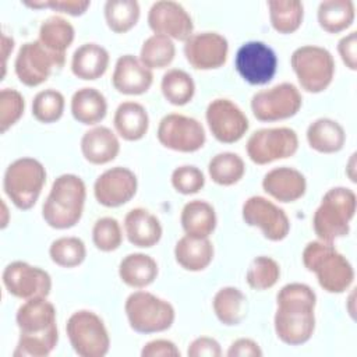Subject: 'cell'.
I'll return each mask as SVG.
<instances>
[{"label": "cell", "instance_id": "obj_1", "mask_svg": "<svg viewBox=\"0 0 357 357\" xmlns=\"http://www.w3.org/2000/svg\"><path fill=\"white\" fill-rule=\"evenodd\" d=\"M315 291L304 283H287L276 294L273 326L279 340L289 346L307 343L315 331Z\"/></svg>", "mask_w": 357, "mask_h": 357}, {"label": "cell", "instance_id": "obj_2", "mask_svg": "<svg viewBox=\"0 0 357 357\" xmlns=\"http://www.w3.org/2000/svg\"><path fill=\"white\" fill-rule=\"evenodd\" d=\"M20 337L14 357H46L59 342L56 308L46 297H35L20 305L15 315Z\"/></svg>", "mask_w": 357, "mask_h": 357}, {"label": "cell", "instance_id": "obj_3", "mask_svg": "<svg viewBox=\"0 0 357 357\" xmlns=\"http://www.w3.org/2000/svg\"><path fill=\"white\" fill-rule=\"evenodd\" d=\"M86 187L84 180L71 173L59 176L42 205V218L57 230L74 227L84 212Z\"/></svg>", "mask_w": 357, "mask_h": 357}, {"label": "cell", "instance_id": "obj_4", "mask_svg": "<svg viewBox=\"0 0 357 357\" xmlns=\"http://www.w3.org/2000/svg\"><path fill=\"white\" fill-rule=\"evenodd\" d=\"M301 258L307 271L317 275L319 286L328 293H343L354 280L353 265L332 243L310 241L304 247Z\"/></svg>", "mask_w": 357, "mask_h": 357}, {"label": "cell", "instance_id": "obj_5", "mask_svg": "<svg viewBox=\"0 0 357 357\" xmlns=\"http://www.w3.org/2000/svg\"><path fill=\"white\" fill-rule=\"evenodd\" d=\"M356 192L347 187L328 190L312 218V227L321 241L333 243L350 231V222L356 213Z\"/></svg>", "mask_w": 357, "mask_h": 357}, {"label": "cell", "instance_id": "obj_6", "mask_svg": "<svg viewBox=\"0 0 357 357\" xmlns=\"http://www.w3.org/2000/svg\"><path fill=\"white\" fill-rule=\"evenodd\" d=\"M45 183L46 169L33 158H20L11 162L3 177L6 195L22 211H28L36 204Z\"/></svg>", "mask_w": 357, "mask_h": 357}, {"label": "cell", "instance_id": "obj_7", "mask_svg": "<svg viewBox=\"0 0 357 357\" xmlns=\"http://www.w3.org/2000/svg\"><path fill=\"white\" fill-rule=\"evenodd\" d=\"M128 325L138 333H159L167 331L176 318L174 307L149 291L131 293L124 304Z\"/></svg>", "mask_w": 357, "mask_h": 357}, {"label": "cell", "instance_id": "obj_8", "mask_svg": "<svg viewBox=\"0 0 357 357\" xmlns=\"http://www.w3.org/2000/svg\"><path fill=\"white\" fill-rule=\"evenodd\" d=\"M290 64L300 86L305 92L319 93L332 84L335 60L325 47L314 45L300 46L291 53Z\"/></svg>", "mask_w": 357, "mask_h": 357}, {"label": "cell", "instance_id": "obj_9", "mask_svg": "<svg viewBox=\"0 0 357 357\" xmlns=\"http://www.w3.org/2000/svg\"><path fill=\"white\" fill-rule=\"evenodd\" d=\"M66 332L73 350L81 357H103L109 353L110 337L103 319L89 310L70 315Z\"/></svg>", "mask_w": 357, "mask_h": 357}, {"label": "cell", "instance_id": "obj_10", "mask_svg": "<svg viewBox=\"0 0 357 357\" xmlns=\"http://www.w3.org/2000/svg\"><path fill=\"white\" fill-rule=\"evenodd\" d=\"M66 56L56 54L39 40L25 42L15 57L14 70L20 82L26 86H38L47 81L54 70H61Z\"/></svg>", "mask_w": 357, "mask_h": 357}, {"label": "cell", "instance_id": "obj_11", "mask_svg": "<svg viewBox=\"0 0 357 357\" xmlns=\"http://www.w3.org/2000/svg\"><path fill=\"white\" fill-rule=\"evenodd\" d=\"M245 149L251 162L255 165H268L293 156L298 149V137L289 127L261 128L251 134Z\"/></svg>", "mask_w": 357, "mask_h": 357}, {"label": "cell", "instance_id": "obj_12", "mask_svg": "<svg viewBox=\"0 0 357 357\" xmlns=\"http://www.w3.org/2000/svg\"><path fill=\"white\" fill-rule=\"evenodd\" d=\"M303 106L300 91L291 82H282L259 91L251 98V110L259 121L286 120L298 113Z\"/></svg>", "mask_w": 357, "mask_h": 357}, {"label": "cell", "instance_id": "obj_13", "mask_svg": "<svg viewBox=\"0 0 357 357\" xmlns=\"http://www.w3.org/2000/svg\"><path fill=\"white\" fill-rule=\"evenodd\" d=\"M158 141L167 149L177 152H197L206 141L204 126L194 117L178 113L166 114L158 126Z\"/></svg>", "mask_w": 357, "mask_h": 357}, {"label": "cell", "instance_id": "obj_14", "mask_svg": "<svg viewBox=\"0 0 357 357\" xmlns=\"http://www.w3.org/2000/svg\"><path fill=\"white\" fill-rule=\"evenodd\" d=\"M234 67L238 75L250 85H265L276 74L278 56L266 43L250 40L237 49Z\"/></svg>", "mask_w": 357, "mask_h": 357}, {"label": "cell", "instance_id": "obj_15", "mask_svg": "<svg viewBox=\"0 0 357 357\" xmlns=\"http://www.w3.org/2000/svg\"><path fill=\"white\" fill-rule=\"evenodd\" d=\"M212 135L222 144H234L247 132L250 123L244 112L230 99H213L205 112Z\"/></svg>", "mask_w": 357, "mask_h": 357}, {"label": "cell", "instance_id": "obj_16", "mask_svg": "<svg viewBox=\"0 0 357 357\" xmlns=\"http://www.w3.org/2000/svg\"><path fill=\"white\" fill-rule=\"evenodd\" d=\"M241 215L248 226L259 227L264 237L271 241H280L290 231V220L286 212L265 197L254 195L245 199Z\"/></svg>", "mask_w": 357, "mask_h": 357}, {"label": "cell", "instance_id": "obj_17", "mask_svg": "<svg viewBox=\"0 0 357 357\" xmlns=\"http://www.w3.org/2000/svg\"><path fill=\"white\" fill-rule=\"evenodd\" d=\"M3 284L7 291L21 300L47 297L52 290L50 275L24 261H14L3 271Z\"/></svg>", "mask_w": 357, "mask_h": 357}, {"label": "cell", "instance_id": "obj_18", "mask_svg": "<svg viewBox=\"0 0 357 357\" xmlns=\"http://www.w3.org/2000/svg\"><path fill=\"white\" fill-rule=\"evenodd\" d=\"M227 39L218 32L192 33L184 42V56L195 70H215L222 67L227 60Z\"/></svg>", "mask_w": 357, "mask_h": 357}, {"label": "cell", "instance_id": "obj_19", "mask_svg": "<svg viewBox=\"0 0 357 357\" xmlns=\"http://www.w3.org/2000/svg\"><path fill=\"white\" fill-rule=\"evenodd\" d=\"M138 180L134 172L123 166H114L98 176L93 184L96 201L106 208H117L134 198Z\"/></svg>", "mask_w": 357, "mask_h": 357}, {"label": "cell", "instance_id": "obj_20", "mask_svg": "<svg viewBox=\"0 0 357 357\" xmlns=\"http://www.w3.org/2000/svg\"><path fill=\"white\" fill-rule=\"evenodd\" d=\"M148 25L156 35L176 40H187L192 35L194 24L187 10L172 0L156 1L148 11Z\"/></svg>", "mask_w": 357, "mask_h": 357}, {"label": "cell", "instance_id": "obj_21", "mask_svg": "<svg viewBox=\"0 0 357 357\" xmlns=\"http://www.w3.org/2000/svg\"><path fill=\"white\" fill-rule=\"evenodd\" d=\"M153 82V74L139 59L132 54H123L117 59L112 75L114 89L124 95H142Z\"/></svg>", "mask_w": 357, "mask_h": 357}, {"label": "cell", "instance_id": "obj_22", "mask_svg": "<svg viewBox=\"0 0 357 357\" xmlns=\"http://www.w3.org/2000/svg\"><path fill=\"white\" fill-rule=\"evenodd\" d=\"M262 188L279 202H294L305 194L307 180L300 170L280 166L269 170L264 176Z\"/></svg>", "mask_w": 357, "mask_h": 357}, {"label": "cell", "instance_id": "obj_23", "mask_svg": "<svg viewBox=\"0 0 357 357\" xmlns=\"http://www.w3.org/2000/svg\"><path fill=\"white\" fill-rule=\"evenodd\" d=\"M124 231L128 241L141 248H151L162 238L160 220L144 208H134L124 216Z\"/></svg>", "mask_w": 357, "mask_h": 357}, {"label": "cell", "instance_id": "obj_24", "mask_svg": "<svg viewBox=\"0 0 357 357\" xmlns=\"http://www.w3.org/2000/svg\"><path fill=\"white\" fill-rule=\"evenodd\" d=\"M81 152L86 162L92 165H106L119 155L120 141L110 128L98 126L84 132L81 138Z\"/></svg>", "mask_w": 357, "mask_h": 357}, {"label": "cell", "instance_id": "obj_25", "mask_svg": "<svg viewBox=\"0 0 357 357\" xmlns=\"http://www.w3.org/2000/svg\"><path fill=\"white\" fill-rule=\"evenodd\" d=\"M109 52L93 42H88L75 49L71 57L73 74L85 81H95L100 78L109 67Z\"/></svg>", "mask_w": 357, "mask_h": 357}, {"label": "cell", "instance_id": "obj_26", "mask_svg": "<svg viewBox=\"0 0 357 357\" xmlns=\"http://www.w3.org/2000/svg\"><path fill=\"white\" fill-rule=\"evenodd\" d=\"M116 132L126 141H138L145 137L149 128V116L146 109L132 100L117 106L113 117Z\"/></svg>", "mask_w": 357, "mask_h": 357}, {"label": "cell", "instance_id": "obj_27", "mask_svg": "<svg viewBox=\"0 0 357 357\" xmlns=\"http://www.w3.org/2000/svg\"><path fill=\"white\" fill-rule=\"evenodd\" d=\"M213 244L206 238L183 236L174 247L176 262L185 271L199 272L209 266L213 259Z\"/></svg>", "mask_w": 357, "mask_h": 357}, {"label": "cell", "instance_id": "obj_28", "mask_svg": "<svg viewBox=\"0 0 357 357\" xmlns=\"http://www.w3.org/2000/svg\"><path fill=\"white\" fill-rule=\"evenodd\" d=\"M180 223L187 236L206 238L218 223L215 208L204 199H192L183 206Z\"/></svg>", "mask_w": 357, "mask_h": 357}, {"label": "cell", "instance_id": "obj_29", "mask_svg": "<svg viewBox=\"0 0 357 357\" xmlns=\"http://www.w3.org/2000/svg\"><path fill=\"white\" fill-rule=\"evenodd\" d=\"M156 261L142 252L126 255L119 265V276L124 284L132 289H144L152 284L158 276Z\"/></svg>", "mask_w": 357, "mask_h": 357}, {"label": "cell", "instance_id": "obj_30", "mask_svg": "<svg viewBox=\"0 0 357 357\" xmlns=\"http://www.w3.org/2000/svg\"><path fill=\"white\" fill-rule=\"evenodd\" d=\"M308 145L319 153L339 152L346 142L344 128L332 119L321 117L314 120L305 132Z\"/></svg>", "mask_w": 357, "mask_h": 357}, {"label": "cell", "instance_id": "obj_31", "mask_svg": "<svg viewBox=\"0 0 357 357\" xmlns=\"http://www.w3.org/2000/svg\"><path fill=\"white\" fill-rule=\"evenodd\" d=\"M71 114L85 126H93L102 121L107 113V102L105 95L96 88L84 86L71 96Z\"/></svg>", "mask_w": 357, "mask_h": 357}, {"label": "cell", "instance_id": "obj_32", "mask_svg": "<svg viewBox=\"0 0 357 357\" xmlns=\"http://www.w3.org/2000/svg\"><path fill=\"white\" fill-rule=\"evenodd\" d=\"M212 305L216 318L226 326L238 325L247 315V297L234 286L219 289L213 296Z\"/></svg>", "mask_w": 357, "mask_h": 357}, {"label": "cell", "instance_id": "obj_33", "mask_svg": "<svg viewBox=\"0 0 357 357\" xmlns=\"http://www.w3.org/2000/svg\"><path fill=\"white\" fill-rule=\"evenodd\" d=\"M354 3L351 0H325L317 11L319 26L328 33H339L354 21Z\"/></svg>", "mask_w": 357, "mask_h": 357}, {"label": "cell", "instance_id": "obj_34", "mask_svg": "<svg viewBox=\"0 0 357 357\" xmlns=\"http://www.w3.org/2000/svg\"><path fill=\"white\" fill-rule=\"evenodd\" d=\"M74 36V26L60 15L46 18L39 28V42L50 52L60 56H66V50L73 43Z\"/></svg>", "mask_w": 357, "mask_h": 357}, {"label": "cell", "instance_id": "obj_35", "mask_svg": "<svg viewBox=\"0 0 357 357\" xmlns=\"http://www.w3.org/2000/svg\"><path fill=\"white\" fill-rule=\"evenodd\" d=\"M269 20L279 33L296 32L304 18V6L298 0H269Z\"/></svg>", "mask_w": 357, "mask_h": 357}, {"label": "cell", "instance_id": "obj_36", "mask_svg": "<svg viewBox=\"0 0 357 357\" xmlns=\"http://www.w3.org/2000/svg\"><path fill=\"white\" fill-rule=\"evenodd\" d=\"M160 91L169 103L184 106L194 98L195 84L192 77L184 70L172 68L163 74Z\"/></svg>", "mask_w": 357, "mask_h": 357}, {"label": "cell", "instance_id": "obj_37", "mask_svg": "<svg viewBox=\"0 0 357 357\" xmlns=\"http://www.w3.org/2000/svg\"><path fill=\"white\" fill-rule=\"evenodd\" d=\"M105 21L116 33L128 32L139 20V4L135 0H107L103 7Z\"/></svg>", "mask_w": 357, "mask_h": 357}, {"label": "cell", "instance_id": "obj_38", "mask_svg": "<svg viewBox=\"0 0 357 357\" xmlns=\"http://www.w3.org/2000/svg\"><path fill=\"white\" fill-rule=\"evenodd\" d=\"M208 173L213 183L219 185H233L243 178L245 165L237 153L220 152L209 160Z\"/></svg>", "mask_w": 357, "mask_h": 357}, {"label": "cell", "instance_id": "obj_39", "mask_svg": "<svg viewBox=\"0 0 357 357\" xmlns=\"http://www.w3.org/2000/svg\"><path fill=\"white\" fill-rule=\"evenodd\" d=\"M176 46L173 40L165 35L156 33L145 39L139 50V60L149 70L167 67L173 61Z\"/></svg>", "mask_w": 357, "mask_h": 357}, {"label": "cell", "instance_id": "obj_40", "mask_svg": "<svg viewBox=\"0 0 357 357\" xmlns=\"http://www.w3.org/2000/svg\"><path fill=\"white\" fill-rule=\"evenodd\" d=\"M50 259L61 268H75L85 261L86 247L78 237H59L49 247Z\"/></svg>", "mask_w": 357, "mask_h": 357}, {"label": "cell", "instance_id": "obj_41", "mask_svg": "<svg viewBox=\"0 0 357 357\" xmlns=\"http://www.w3.org/2000/svg\"><path fill=\"white\" fill-rule=\"evenodd\" d=\"M280 278L279 264L266 255L254 258L247 269L245 280L254 290H268L273 287Z\"/></svg>", "mask_w": 357, "mask_h": 357}, {"label": "cell", "instance_id": "obj_42", "mask_svg": "<svg viewBox=\"0 0 357 357\" xmlns=\"http://www.w3.org/2000/svg\"><path fill=\"white\" fill-rule=\"evenodd\" d=\"M66 100L60 91L53 88L43 89L33 96L32 100V116L45 124L56 123L61 119L64 112Z\"/></svg>", "mask_w": 357, "mask_h": 357}, {"label": "cell", "instance_id": "obj_43", "mask_svg": "<svg viewBox=\"0 0 357 357\" xmlns=\"http://www.w3.org/2000/svg\"><path fill=\"white\" fill-rule=\"evenodd\" d=\"M92 241L95 247L103 252L117 250L123 241L120 223L110 216L98 219L92 227Z\"/></svg>", "mask_w": 357, "mask_h": 357}, {"label": "cell", "instance_id": "obj_44", "mask_svg": "<svg viewBox=\"0 0 357 357\" xmlns=\"http://www.w3.org/2000/svg\"><path fill=\"white\" fill-rule=\"evenodd\" d=\"M25 102L24 96L13 89L3 88L0 92V131L6 132L10 127H13L24 114Z\"/></svg>", "mask_w": 357, "mask_h": 357}, {"label": "cell", "instance_id": "obj_45", "mask_svg": "<svg viewBox=\"0 0 357 357\" xmlns=\"http://www.w3.org/2000/svg\"><path fill=\"white\" fill-rule=\"evenodd\" d=\"M170 181L177 192L183 195H190L197 194L204 188L205 176L197 166L183 165L173 170Z\"/></svg>", "mask_w": 357, "mask_h": 357}, {"label": "cell", "instance_id": "obj_46", "mask_svg": "<svg viewBox=\"0 0 357 357\" xmlns=\"http://www.w3.org/2000/svg\"><path fill=\"white\" fill-rule=\"evenodd\" d=\"M25 6L32 8H52L59 13H64L73 17H78L86 13L91 6L88 0H47V1H24Z\"/></svg>", "mask_w": 357, "mask_h": 357}, {"label": "cell", "instance_id": "obj_47", "mask_svg": "<svg viewBox=\"0 0 357 357\" xmlns=\"http://www.w3.org/2000/svg\"><path fill=\"white\" fill-rule=\"evenodd\" d=\"M188 357H219L222 356L220 344L216 339L199 336L194 339L187 349Z\"/></svg>", "mask_w": 357, "mask_h": 357}, {"label": "cell", "instance_id": "obj_48", "mask_svg": "<svg viewBox=\"0 0 357 357\" xmlns=\"http://www.w3.org/2000/svg\"><path fill=\"white\" fill-rule=\"evenodd\" d=\"M337 53L342 61L351 71L357 70V32L351 31L344 35L337 43Z\"/></svg>", "mask_w": 357, "mask_h": 357}, {"label": "cell", "instance_id": "obj_49", "mask_svg": "<svg viewBox=\"0 0 357 357\" xmlns=\"http://www.w3.org/2000/svg\"><path fill=\"white\" fill-rule=\"evenodd\" d=\"M142 357H180L178 347L167 339H155L148 342L142 350Z\"/></svg>", "mask_w": 357, "mask_h": 357}, {"label": "cell", "instance_id": "obj_50", "mask_svg": "<svg viewBox=\"0 0 357 357\" xmlns=\"http://www.w3.org/2000/svg\"><path fill=\"white\" fill-rule=\"evenodd\" d=\"M226 354L229 357H261L264 353L255 340L248 337H240L229 346Z\"/></svg>", "mask_w": 357, "mask_h": 357}, {"label": "cell", "instance_id": "obj_51", "mask_svg": "<svg viewBox=\"0 0 357 357\" xmlns=\"http://www.w3.org/2000/svg\"><path fill=\"white\" fill-rule=\"evenodd\" d=\"M14 49V39L7 36L6 33H3L1 36V54H3V77L6 74V60L8 57V54L13 52Z\"/></svg>", "mask_w": 357, "mask_h": 357}, {"label": "cell", "instance_id": "obj_52", "mask_svg": "<svg viewBox=\"0 0 357 357\" xmlns=\"http://www.w3.org/2000/svg\"><path fill=\"white\" fill-rule=\"evenodd\" d=\"M1 205H3V212H4V220L1 222V227L4 229V227L7 226V219H6V216H7V208H6V204H4V202H1Z\"/></svg>", "mask_w": 357, "mask_h": 357}]
</instances>
